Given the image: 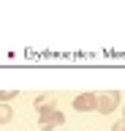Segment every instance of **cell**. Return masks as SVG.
<instances>
[{"label": "cell", "instance_id": "4", "mask_svg": "<svg viewBox=\"0 0 125 131\" xmlns=\"http://www.w3.org/2000/svg\"><path fill=\"white\" fill-rule=\"evenodd\" d=\"M54 93H41V96H35V101H33V106L38 109V112H46V109H54Z\"/></svg>", "mask_w": 125, "mask_h": 131}, {"label": "cell", "instance_id": "5", "mask_svg": "<svg viewBox=\"0 0 125 131\" xmlns=\"http://www.w3.org/2000/svg\"><path fill=\"white\" fill-rule=\"evenodd\" d=\"M11 117H14V109L8 104H0V123L6 126V123H11Z\"/></svg>", "mask_w": 125, "mask_h": 131}, {"label": "cell", "instance_id": "3", "mask_svg": "<svg viewBox=\"0 0 125 131\" xmlns=\"http://www.w3.org/2000/svg\"><path fill=\"white\" fill-rule=\"evenodd\" d=\"M74 109L76 112H92L95 109V93H79V96H74Z\"/></svg>", "mask_w": 125, "mask_h": 131}, {"label": "cell", "instance_id": "6", "mask_svg": "<svg viewBox=\"0 0 125 131\" xmlns=\"http://www.w3.org/2000/svg\"><path fill=\"white\" fill-rule=\"evenodd\" d=\"M19 96V90L8 88V90H0V104H8V101H14V98Z\"/></svg>", "mask_w": 125, "mask_h": 131}, {"label": "cell", "instance_id": "8", "mask_svg": "<svg viewBox=\"0 0 125 131\" xmlns=\"http://www.w3.org/2000/svg\"><path fill=\"white\" fill-rule=\"evenodd\" d=\"M122 120H125V106H122Z\"/></svg>", "mask_w": 125, "mask_h": 131}, {"label": "cell", "instance_id": "2", "mask_svg": "<svg viewBox=\"0 0 125 131\" xmlns=\"http://www.w3.org/2000/svg\"><path fill=\"white\" fill-rule=\"evenodd\" d=\"M65 123V115L60 112L57 106L54 109H46V112H38V126H41V131H52L54 126H63Z\"/></svg>", "mask_w": 125, "mask_h": 131}, {"label": "cell", "instance_id": "1", "mask_svg": "<svg viewBox=\"0 0 125 131\" xmlns=\"http://www.w3.org/2000/svg\"><path fill=\"white\" fill-rule=\"evenodd\" d=\"M120 106V93L117 90H103V93H95V109L101 115H112Z\"/></svg>", "mask_w": 125, "mask_h": 131}, {"label": "cell", "instance_id": "7", "mask_svg": "<svg viewBox=\"0 0 125 131\" xmlns=\"http://www.w3.org/2000/svg\"><path fill=\"white\" fill-rule=\"evenodd\" d=\"M112 131H125V120H117L114 126H112Z\"/></svg>", "mask_w": 125, "mask_h": 131}]
</instances>
